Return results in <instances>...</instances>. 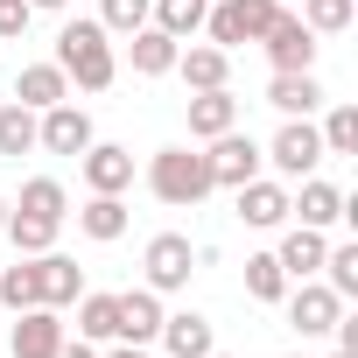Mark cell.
<instances>
[{"mask_svg": "<svg viewBox=\"0 0 358 358\" xmlns=\"http://www.w3.org/2000/svg\"><path fill=\"white\" fill-rule=\"evenodd\" d=\"M176 50H183V43H176V36H162L155 22L127 36V57H134V78H169V71H176Z\"/></svg>", "mask_w": 358, "mask_h": 358, "instance_id": "19", "label": "cell"}, {"mask_svg": "<svg viewBox=\"0 0 358 358\" xmlns=\"http://www.w3.org/2000/svg\"><path fill=\"white\" fill-rule=\"evenodd\" d=\"M330 358H358V351H330Z\"/></svg>", "mask_w": 358, "mask_h": 358, "instance_id": "40", "label": "cell"}, {"mask_svg": "<svg viewBox=\"0 0 358 358\" xmlns=\"http://www.w3.org/2000/svg\"><path fill=\"white\" fill-rule=\"evenodd\" d=\"M15 211H36V218H71V197H64V183H57V176H36V183H22V204Z\"/></svg>", "mask_w": 358, "mask_h": 358, "instance_id": "28", "label": "cell"}, {"mask_svg": "<svg viewBox=\"0 0 358 358\" xmlns=\"http://www.w3.org/2000/svg\"><path fill=\"white\" fill-rule=\"evenodd\" d=\"M29 148H36V113H29L22 99H8V106H0V155L22 162Z\"/></svg>", "mask_w": 358, "mask_h": 358, "instance_id": "27", "label": "cell"}, {"mask_svg": "<svg viewBox=\"0 0 358 358\" xmlns=\"http://www.w3.org/2000/svg\"><path fill=\"white\" fill-rule=\"evenodd\" d=\"M162 344H169V358H211V351H218V344H211V316H197V309L162 316Z\"/></svg>", "mask_w": 358, "mask_h": 358, "instance_id": "18", "label": "cell"}, {"mask_svg": "<svg viewBox=\"0 0 358 358\" xmlns=\"http://www.w3.org/2000/svg\"><path fill=\"white\" fill-rule=\"evenodd\" d=\"M36 274H43V302H50V309H64V302L85 295V267H78L71 253H36Z\"/></svg>", "mask_w": 358, "mask_h": 358, "instance_id": "22", "label": "cell"}, {"mask_svg": "<svg viewBox=\"0 0 358 358\" xmlns=\"http://www.w3.org/2000/svg\"><path fill=\"white\" fill-rule=\"evenodd\" d=\"M36 148H50V155H85L92 148V113L85 106H50V113H36Z\"/></svg>", "mask_w": 358, "mask_h": 358, "instance_id": "7", "label": "cell"}, {"mask_svg": "<svg viewBox=\"0 0 358 358\" xmlns=\"http://www.w3.org/2000/svg\"><path fill=\"white\" fill-rule=\"evenodd\" d=\"M0 302H8V309H36V302H43V274H36V253H22L15 267H0Z\"/></svg>", "mask_w": 358, "mask_h": 358, "instance_id": "23", "label": "cell"}, {"mask_svg": "<svg viewBox=\"0 0 358 358\" xmlns=\"http://www.w3.org/2000/svg\"><path fill=\"white\" fill-rule=\"evenodd\" d=\"M0 232L15 239V253H50L57 246V218H36V211H8Z\"/></svg>", "mask_w": 358, "mask_h": 358, "instance_id": "26", "label": "cell"}, {"mask_svg": "<svg viewBox=\"0 0 358 358\" xmlns=\"http://www.w3.org/2000/svg\"><path fill=\"white\" fill-rule=\"evenodd\" d=\"M288 218H302V225L330 232L337 218H351V204H344V190H337V183H323V176H302V197H288Z\"/></svg>", "mask_w": 358, "mask_h": 358, "instance_id": "12", "label": "cell"}, {"mask_svg": "<svg viewBox=\"0 0 358 358\" xmlns=\"http://www.w3.org/2000/svg\"><path fill=\"white\" fill-rule=\"evenodd\" d=\"M148 190H155L162 204H176V211H190V204L211 197V162H204L197 148H162V155L148 162Z\"/></svg>", "mask_w": 358, "mask_h": 358, "instance_id": "2", "label": "cell"}, {"mask_svg": "<svg viewBox=\"0 0 358 358\" xmlns=\"http://www.w3.org/2000/svg\"><path fill=\"white\" fill-rule=\"evenodd\" d=\"M29 0H0V43H15V36H29Z\"/></svg>", "mask_w": 358, "mask_h": 358, "instance_id": "35", "label": "cell"}, {"mask_svg": "<svg viewBox=\"0 0 358 358\" xmlns=\"http://www.w3.org/2000/svg\"><path fill=\"white\" fill-rule=\"evenodd\" d=\"M316 134H323V155H358V106H330Z\"/></svg>", "mask_w": 358, "mask_h": 358, "instance_id": "32", "label": "cell"}, {"mask_svg": "<svg viewBox=\"0 0 358 358\" xmlns=\"http://www.w3.org/2000/svg\"><path fill=\"white\" fill-rule=\"evenodd\" d=\"M78 176H85V190H92V197H120V190L134 183V155L113 148V141H92V148L78 155Z\"/></svg>", "mask_w": 358, "mask_h": 358, "instance_id": "9", "label": "cell"}, {"mask_svg": "<svg viewBox=\"0 0 358 358\" xmlns=\"http://www.w3.org/2000/svg\"><path fill=\"white\" fill-rule=\"evenodd\" d=\"M78 337H120V295H78Z\"/></svg>", "mask_w": 358, "mask_h": 358, "instance_id": "30", "label": "cell"}, {"mask_svg": "<svg viewBox=\"0 0 358 358\" xmlns=\"http://www.w3.org/2000/svg\"><path fill=\"white\" fill-rule=\"evenodd\" d=\"M281 358H288V351H281Z\"/></svg>", "mask_w": 358, "mask_h": 358, "instance_id": "42", "label": "cell"}, {"mask_svg": "<svg viewBox=\"0 0 358 358\" xmlns=\"http://www.w3.org/2000/svg\"><path fill=\"white\" fill-rule=\"evenodd\" d=\"M176 71H183L190 92H218V85L232 78V50H218V43H190V50H176Z\"/></svg>", "mask_w": 358, "mask_h": 358, "instance_id": "16", "label": "cell"}, {"mask_svg": "<svg viewBox=\"0 0 358 358\" xmlns=\"http://www.w3.org/2000/svg\"><path fill=\"white\" fill-rule=\"evenodd\" d=\"M15 99H22L29 113H50V106H64V99H71V78H64L57 64H29V71L15 78Z\"/></svg>", "mask_w": 358, "mask_h": 358, "instance_id": "21", "label": "cell"}, {"mask_svg": "<svg viewBox=\"0 0 358 358\" xmlns=\"http://www.w3.org/2000/svg\"><path fill=\"white\" fill-rule=\"evenodd\" d=\"M204 8H211V0H155V8H148V22H155L162 36H176V43H183V36H197V29H204Z\"/></svg>", "mask_w": 358, "mask_h": 358, "instance_id": "24", "label": "cell"}, {"mask_svg": "<svg viewBox=\"0 0 358 358\" xmlns=\"http://www.w3.org/2000/svg\"><path fill=\"white\" fill-rule=\"evenodd\" d=\"M323 253H330V239H323L316 225H295V232L274 246V260H281V274H288V281H309V274H323Z\"/></svg>", "mask_w": 358, "mask_h": 358, "instance_id": "17", "label": "cell"}, {"mask_svg": "<svg viewBox=\"0 0 358 358\" xmlns=\"http://www.w3.org/2000/svg\"><path fill=\"white\" fill-rule=\"evenodd\" d=\"M78 232L99 239V246H113V239L127 232V204H120V197H92V204L78 211Z\"/></svg>", "mask_w": 358, "mask_h": 358, "instance_id": "25", "label": "cell"}, {"mask_svg": "<svg viewBox=\"0 0 358 358\" xmlns=\"http://www.w3.org/2000/svg\"><path fill=\"white\" fill-rule=\"evenodd\" d=\"M267 106H274V113H288V120H309V113L323 106L316 71H274V78H267Z\"/></svg>", "mask_w": 358, "mask_h": 358, "instance_id": "15", "label": "cell"}, {"mask_svg": "<svg viewBox=\"0 0 358 358\" xmlns=\"http://www.w3.org/2000/svg\"><path fill=\"white\" fill-rule=\"evenodd\" d=\"M302 22H309V36H344L351 29V0H302Z\"/></svg>", "mask_w": 358, "mask_h": 358, "instance_id": "34", "label": "cell"}, {"mask_svg": "<svg viewBox=\"0 0 358 358\" xmlns=\"http://www.w3.org/2000/svg\"><path fill=\"white\" fill-rule=\"evenodd\" d=\"M148 8L155 0H99V29L106 36H134V29H148Z\"/></svg>", "mask_w": 358, "mask_h": 358, "instance_id": "33", "label": "cell"}, {"mask_svg": "<svg viewBox=\"0 0 358 358\" xmlns=\"http://www.w3.org/2000/svg\"><path fill=\"white\" fill-rule=\"evenodd\" d=\"M106 358H148V344H113Z\"/></svg>", "mask_w": 358, "mask_h": 358, "instance_id": "37", "label": "cell"}, {"mask_svg": "<svg viewBox=\"0 0 358 358\" xmlns=\"http://www.w3.org/2000/svg\"><path fill=\"white\" fill-rule=\"evenodd\" d=\"M232 197H239V218H246L253 232H274V225H288V190H281V183H267V176L239 183Z\"/></svg>", "mask_w": 358, "mask_h": 358, "instance_id": "14", "label": "cell"}, {"mask_svg": "<svg viewBox=\"0 0 358 358\" xmlns=\"http://www.w3.org/2000/svg\"><path fill=\"white\" fill-rule=\"evenodd\" d=\"M281 176H316V162H323V134L309 127V120H288L281 134H274V148H260Z\"/></svg>", "mask_w": 358, "mask_h": 358, "instance_id": "10", "label": "cell"}, {"mask_svg": "<svg viewBox=\"0 0 358 358\" xmlns=\"http://www.w3.org/2000/svg\"><path fill=\"white\" fill-rule=\"evenodd\" d=\"M323 288H330L337 302L358 295V246H330V253H323Z\"/></svg>", "mask_w": 358, "mask_h": 358, "instance_id": "31", "label": "cell"}, {"mask_svg": "<svg viewBox=\"0 0 358 358\" xmlns=\"http://www.w3.org/2000/svg\"><path fill=\"white\" fill-rule=\"evenodd\" d=\"M239 127V99L218 85V92H190V134L197 141H218V134H232Z\"/></svg>", "mask_w": 358, "mask_h": 358, "instance_id": "20", "label": "cell"}, {"mask_svg": "<svg viewBox=\"0 0 358 358\" xmlns=\"http://www.w3.org/2000/svg\"><path fill=\"white\" fill-rule=\"evenodd\" d=\"M57 71L78 85V92H106L120 78V57H113V36L99 22H64L57 36Z\"/></svg>", "mask_w": 358, "mask_h": 358, "instance_id": "1", "label": "cell"}, {"mask_svg": "<svg viewBox=\"0 0 358 358\" xmlns=\"http://www.w3.org/2000/svg\"><path fill=\"white\" fill-rule=\"evenodd\" d=\"M162 316H169V309H162V295H155L148 281L127 288V295H120V344H155V337H162Z\"/></svg>", "mask_w": 358, "mask_h": 358, "instance_id": "13", "label": "cell"}, {"mask_svg": "<svg viewBox=\"0 0 358 358\" xmlns=\"http://www.w3.org/2000/svg\"><path fill=\"white\" fill-rule=\"evenodd\" d=\"M141 267H148V288H155V295H176V288H190L197 253H190V239H183V232H155V239H148V253H141Z\"/></svg>", "mask_w": 358, "mask_h": 358, "instance_id": "4", "label": "cell"}, {"mask_svg": "<svg viewBox=\"0 0 358 358\" xmlns=\"http://www.w3.org/2000/svg\"><path fill=\"white\" fill-rule=\"evenodd\" d=\"M211 358H225V351H211Z\"/></svg>", "mask_w": 358, "mask_h": 358, "instance_id": "41", "label": "cell"}, {"mask_svg": "<svg viewBox=\"0 0 358 358\" xmlns=\"http://www.w3.org/2000/svg\"><path fill=\"white\" fill-rule=\"evenodd\" d=\"M246 295L253 302H281L288 295V274H281L274 253H246Z\"/></svg>", "mask_w": 358, "mask_h": 358, "instance_id": "29", "label": "cell"}, {"mask_svg": "<svg viewBox=\"0 0 358 358\" xmlns=\"http://www.w3.org/2000/svg\"><path fill=\"white\" fill-rule=\"evenodd\" d=\"M8 351H15V358H57V351H64V316H57L50 302L15 309V337H8Z\"/></svg>", "mask_w": 358, "mask_h": 358, "instance_id": "8", "label": "cell"}, {"mask_svg": "<svg viewBox=\"0 0 358 358\" xmlns=\"http://www.w3.org/2000/svg\"><path fill=\"white\" fill-rule=\"evenodd\" d=\"M337 316H344V302H337L323 281H295V295H288V323H295L302 337H323V330H337Z\"/></svg>", "mask_w": 358, "mask_h": 358, "instance_id": "11", "label": "cell"}, {"mask_svg": "<svg viewBox=\"0 0 358 358\" xmlns=\"http://www.w3.org/2000/svg\"><path fill=\"white\" fill-rule=\"evenodd\" d=\"M204 162H211V190H239V183H253V176H260V162H267V155L232 127V134H218V141H211V155H204Z\"/></svg>", "mask_w": 358, "mask_h": 358, "instance_id": "5", "label": "cell"}, {"mask_svg": "<svg viewBox=\"0 0 358 358\" xmlns=\"http://www.w3.org/2000/svg\"><path fill=\"white\" fill-rule=\"evenodd\" d=\"M57 358H99V351H92V344H85V337H78V344H71V337H64V351H57Z\"/></svg>", "mask_w": 358, "mask_h": 358, "instance_id": "36", "label": "cell"}, {"mask_svg": "<svg viewBox=\"0 0 358 358\" xmlns=\"http://www.w3.org/2000/svg\"><path fill=\"white\" fill-rule=\"evenodd\" d=\"M29 8H71V0H29Z\"/></svg>", "mask_w": 358, "mask_h": 358, "instance_id": "38", "label": "cell"}, {"mask_svg": "<svg viewBox=\"0 0 358 358\" xmlns=\"http://www.w3.org/2000/svg\"><path fill=\"white\" fill-rule=\"evenodd\" d=\"M274 15H281V0H218V8H204V36L218 50H239V43H260Z\"/></svg>", "mask_w": 358, "mask_h": 358, "instance_id": "3", "label": "cell"}, {"mask_svg": "<svg viewBox=\"0 0 358 358\" xmlns=\"http://www.w3.org/2000/svg\"><path fill=\"white\" fill-rule=\"evenodd\" d=\"M0 225H8V197H0Z\"/></svg>", "mask_w": 358, "mask_h": 358, "instance_id": "39", "label": "cell"}, {"mask_svg": "<svg viewBox=\"0 0 358 358\" xmlns=\"http://www.w3.org/2000/svg\"><path fill=\"white\" fill-rule=\"evenodd\" d=\"M260 50H267L274 71H309V64H316V36H309L302 15H274L267 36H260Z\"/></svg>", "mask_w": 358, "mask_h": 358, "instance_id": "6", "label": "cell"}]
</instances>
